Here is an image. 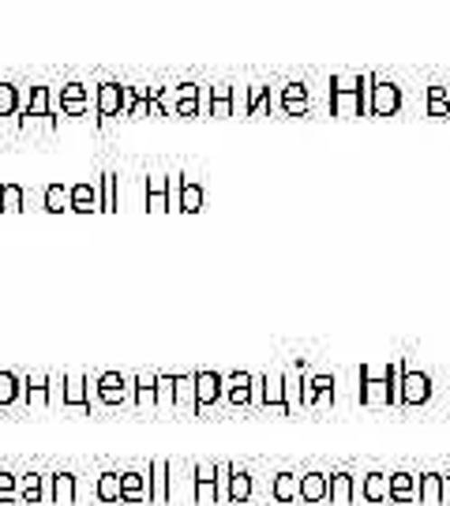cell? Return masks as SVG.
Returning a JSON list of instances; mask_svg holds the SVG:
<instances>
[{"mask_svg":"<svg viewBox=\"0 0 450 506\" xmlns=\"http://www.w3.org/2000/svg\"><path fill=\"white\" fill-rule=\"evenodd\" d=\"M286 109L289 113H305V87H300V83L286 87Z\"/></svg>","mask_w":450,"mask_h":506,"instance_id":"obj_4","label":"cell"},{"mask_svg":"<svg viewBox=\"0 0 450 506\" xmlns=\"http://www.w3.org/2000/svg\"><path fill=\"white\" fill-rule=\"evenodd\" d=\"M263 109H267V87H256V90H252V113L259 117Z\"/></svg>","mask_w":450,"mask_h":506,"instance_id":"obj_12","label":"cell"},{"mask_svg":"<svg viewBox=\"0 0 450 506\" xmlns=\"http://www.w3.org/2000/svg\"><path fill=\"white\" fill-rule=\"evenodd\" d=\"M0 199H5V211H19V188H5V192H0Z\"/></svg>","mask_w":450,"mask_h":506,"instance_id":"obj_11","label":"cell"},{"mask_svg":"<svg viewBox=\"0 0 450 506\" xmlns=\"http://www.w3.org/2000/svg\"><path fill=\"white\" fill-rule=\"evenodd\" d=\"M15 106H19V94H15V87H8V83H0V117H8V113H15Z\"/></svg>","mask_w":450,"mask_h":506,"instance_id":"obj_5","label":"cell"},{"mask_svg":"<svg viewBox=\"0 0 450 506\" xmlns=\"http://www.w3.org/2000/svg\"><path fill=\"white\" fill-rule=\"evenodd\" d=\"M199 188H184V211H199Z\"/></svg>","mask_w":450,"mask_h":506,"instance_id":"obj_13","label":"cell"},{"mask_svg":"<svg viewBox=\"0 0 450 506\" xmlns=\"http://www.w3.org/2000/svg\"><path fill=\"white\" fill-rule=\"evenodd\" d=\"M98 109H102L106 117L120 113V109H124V87H117V83H106L102 90H98Z\"/></svg>","mask_w":450,"mask_h":506,"instance_id":"obj_2","label":"cell"},{"mask_svg":"<svg viewBox=\"0 0 450 506\" xmlns=\"http://www.w3.org/2000/svg\"><path fill=\"white\" fill-rule=\"evenodd\" d=\"M230 94H233L230 87H214V117H230V109H233Z\"/></svg>","mask_w":450,"mask_h":506,"instance_id":"obj_6","label":"cell"},{"mask_svg":"<svg viewBox=\"0 0 450 506\" xmlns=\"http://www.w3.org/2000/svg\"><path fill=\"white\" fill-rule=\"evenodd\" d=\"M45 202H49V211H68V202H71V195H68V192H61V188H49Z\"/></svg>","mask_w":450,"mask_h":506,"instance_id":"obj_7","label":"cell"},{"mask_svg":"<svg viewBox=\"0 0 450 506\" xmlns=\"http://www.w3.org/2000/svg\"><path fill=\"white\" fill-rule=\"evenodd\" d=\"M428 101H432V117H446V94H443V87H432Z\"/></svg>","mask_w":450,"mask_h":506,"instance_id":"obj_10","label":"cell"},{"mask_svg":"<svg viewBox=\"0 0 450 506\" xmlns=\"http://www.w3.org/2000/svg\"><path fill=\"white\" fill-rule=\"evenodd\" d=\"M398 106H402V90H398L394 83L371 80V98H368V109H371V113H380V117H390V113H398Z\"/></svg>","mask_w":450,"mask_h":506,"instance_id":"obj_1","label":"cell"},{"mask_svg":"<svg viewBox=\"0 0 450 506\" xmlns=\"http://www.w3.org/2000/svg\"><path fill=\"white\" fill-rule=\"evenodd\" d=\"M150 207H155V211L165 207V184H162V176H155V181H150Z\"/></svg>","mask_w":450,"mask_h":506,"instance_id":"obj_8","label":"cell"},{"mask_svg":"<svg viewBox=\"0 0 450 506\" xmlns=\"http://www.w3.org/2000/svg\"><path fill=\"white\" fill-rule=\"evenodd\" d=\"M61 109H68V113H83V109H87V90H83L80 83L61 87Z\"/></svg>","mask_w":450,"mask_h":506,"instance_id":"obj_3","label":"cell"},{"mask_svg":"<svg viewBox=\"0 0 450 506\" xmlns=\"http://www.w3.org/2000/svg\"><path fill=\"white\" fill-rule=\"evenodd\" d=\"M45 106H49V90H45V87H38V90L31 94V113H27V117H42V113H45Z\"/></svg>","mask_w":450,"mask_h":506,"instance_id":"obj_9","label":"cell"}]
</instances>
